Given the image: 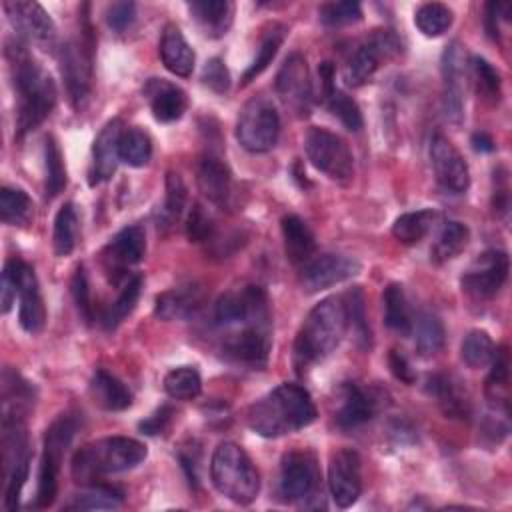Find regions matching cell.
<instances>
[{"label":"cell","instance_id":"6da1fadb","mask_svg":"<svg viewBox=\"0 0 512 512\" xmlns=\"http://www.w3.org/2000/svg\"><path fill=\"white\" fill-rule=\"evenodd\" d=\"M316 418V406L308 390L298 384H278L248 410V426L264 436L278 438L296 432Z\"/></svg>","mask_w":512,"mask_h":512},{"label":"cell","instance_id":"7a4b0ae2","mask_svg":"<svg viewBox=\"0 0 512 512\" xmlns=\"http://www.w3.org/2000/svg\"><path fill=\"white\" fill-rule=\"evenodd\" d=\"M12 70L16 90V134L24 136L50 116L56 104V86L50 74H46L22 48L14 50Z\"/></svg>","mask_w":512,"mask_h":512},{"label":"cell","instance_id":"3957f363","mask_svg":"<svg viewBox=\"0 0 512 512\" xmlns=\"http://www.w3.org/2000/svg\"><path fill=\"white\" fill-rule=\"evenodd\" d=\"M348 328L346 304L340 296L320 300L306 316L294 342V360L298 368L324 360L336 350Z\"/></svg>","mask_w":512,"mask_h":512},{"label":"cell","instance_id":"277c9868","mask_svg":"<svg viewBox=\"0 0 512 512\" xmlns=\"http://www.w3.org/2000/svg\"><path fill=\"white\" fill-rule=\"evenodd\" d=\"M146 458V446L128 436H108L82 446L72 458V478L92 484L100 476L126 472Z\"/></svg>","mask_w":512,"mask_h":512},{"label":"cell","instance_id":"5b68a950","mask_svg":"<svg viewBox=\"0 0 512 512\" xmlns=\"http://www.w3.org/2000/svg\"><path fill=\"white\" fill-rule=\"evenodd\" d=\"M214 488L228 500L246 506L258 498L260 476L250 456L234 442H220L210 460Z\"/></svg>","mask_w":512,"mask_h":512},{"label":"cell","instance_id":"8992f818","mask_svg":"<svg viewBox=\"0 0 512 512\" xmlns=\"http://www.w3.org/2000/svg\"><path fill=\"white\" fill-rule=\"evenodd\" d=\"M30 444L24 418L14 414H2V462L6 474V496L4 506L14 510L24 482L28 480L30 470Z\"/></svg>","mask_w":512,"mask_h":512},{"label":"cell","instance_id":"52a82bcc","mask_svg":"<svg viewBox=\"0 0 512 512\" xmlns=\"http://www.w3.org/2000/svg\"><path fill=\"white\" fill-rule=\"evenodd\" d=\"M76 420L72 416H60L52 422V426L44 434V450L40 458V470H38V488L34 498V508H48L54 504L58 494V474L60 464L64 458V452L68 444L72 442V436L76 432Z\"/></svg>","mask_w":512,"mask_h":512},{"label":"cell","instance_id":"ba28073f","mask_svg":"<svg viewBox=\"0 0 512 512\" xmlns=\"http://www.w3.org/2000/svg\"><path fill=\"white\" fill-rule=\"evenodd\" d=\"M280 136V116L276 106L266 96L250 98L236 122V138L240 146L252 154L272 150Z\"/></svg>","mask_w":512,"mask_h":512},{"label":"cell","instance_id":"9c48e42d","mask_svg":"<svg viewBox=\"0 0 512 512\" xmlns=\"http://www.w3.org/2000/svg\"><path fill=\"white\" fill-rule=\"evenodd\" d=\"M306 156L312 166L324 172L330 180L348 182L354 176V156L348 144L326 128L312 126L304 138Z\"/></svg>","mask_w":512,"mask_h":512},{"label":"cell","instance_id":"30bf717a","mask_svg":"<svg viewBox=\"0 0 512 512\" xmlns=\"http://www.w3.org/2000/svg\"><path fill=\"white\" fill-rule=\"evenodd\" d=\"M270 344V320H254L226 334L220 342V352L236 366L260 370L268 362Z\"/></svg>","mask_w":512,"mask_h":512},{"label":"cell","instance_id":"8fae6325","mask_svg":"<svg viewBox=\"0 0 512 512\" xmlns=\"http://www.w3.org/2000/svg\"><path fill=\"white\" fill-rule=\"evenodd\" d=\"M400 38L392 30H374L372 36L362 42L344 68V80L348 86L366 84L378 70L382 60L400 54Z\"/></svg>","mask_w":512,"mask_h":512},{"label":"cell","instance_id":"7c38bea8","mask_svg":"<svg viewBox=\"0 0 512 512\" xmlns=\"http://www.w3.org/2000/svg\"><path fill=\"white\" fill-rule=\"evenodd\" d=\"M320 470L316 456L308 450H292L282 458L278 494L284 502H298L316 494Z\"/></svg>","mask_w":512,"mask_h":512},{"label":"cell","instance_id":"4fadbf2b","mask_svg":"<svg viewBox=\"0 0 512 512\" xmlns=\"http://www.w3.org/2000/svg\"><path fill=\"white\" fill-rule=\"evenodd\" d=\"M62 76L74 108H84L92 92V38L84 34V40L68 42L60 52Z\"/></svg>","mask_w":512,"mask_h":512},{"label":"cell","instance_id":"5bb4252c","mask_svg":"<svg viewBox=\"0 0 512 512\" xmlns=\"http://www.w3.org/2000/svg\"><path fill=\"white\" fill-rule=\"evenodd\" d=\"M214 320L220 328H232L254 320H270L268 296L260 286L226 292L216 302Z\"/></svg>","mask_w":512,"mask_h":512},{"label":"cell","instance_id":"9a60e30c","mask_svg":"<svg viewBox=\"0 0 512 512\" xmlns=\"http://www.w3.org/2000/svg\"><path fill=\"white\" fill-rule=\"evenodd\" d=\"M510 270L508 254L502 250H486L468 266L462 276V290L474 298H492L504 286Z\"/></svg>","mask_w":512,"mask_h":512},{"label":"cell","instance_id":"2e32d148","mask_svg":"<svg viewBox=\"0 0 512 512\" xmlns=\"http://www.w3.org/2000/svg\"><path fill=\"white\" fill-rule=\"evenodd\" d=\"M328 488L338 508H350L362 492V460L352 448H342L330 458Z\"/></svg>","mask_w":512,"mask_h":512},{"label":"cell","instance_id":"e0dca14e","mask_svg":"<svg viewBox=\"0 0 512 512\" xmlns=\"http://www.w3.org/2000/svg\"><path fill=\"white\" fill-rule=\"evenodd\" d=\"M6 266L10 268V272L16 278V288H18V298H20V312H18L20 326L28 334H38L46 322V308H44V300L40 294L38 278H36L32 266H28L26 262H22L18 258H10L6 262Z\"/></svg>","mask_w":512,"mask_h":512},{"label":"cell","instance_id":"ac0fdd59","mask_svg":"<svg viewBox=\"0 0 512 512\" xmlns=\"http://www.w3.org/2000/svg\"><path fill=\"white\" fill-rule=\"evenodd\" d=\"M360 268V262L348 254H320L302 266L300 282L304 290L318 292L356 276Z\"/></svg>","mask_w":512,"mask_h":512},{"label":"cell","instance_id":"d6986e66","mask_svg":"<svg viewBox=\"0 0 512 512\" xmlns=\"http://www.w3.org/2000/svg\"><path fill=\"white\" fill-rule=\"evenodd\" d=\"M430 162L436 176V182L452 192L460 194L470 186V172L468 164L464 162L462 154L454 148V144L442 136L434 134L430 140Z\"/></svg>","mask_w":512,"mask_h":512},{"label":"cell","instance_id":"ffe728a7","mask_svg":"<svg viewBox=\"0 0 512 512\" xmlns=\"http://www.w3.org/2000/svg\"><path fill=\"white\" fill-rule=\"evenodd\" d=\"M276 92L284 100L286 106H290L300 116H306L310 110V98H312V82L308 76L306 60L294 52L286 56L284 64L280 66L276 74Z\"/></svg>","mask_w":512,"mask_h":512},{"label":"cell","instance_id":"44dd1931","mask_svg":"<svg viewBox=\"0 0 512 512\" xmlns=\"http://www.w3.org/2000/svg\"><path fill=\"white\" fill-rule=\"evenodd\" d=\"M4 10L20 36L32 42H50L56 36L52 18L38 2H4Z\"/></svg>","mask_w":512,"mask_h":512},{"label":"cell","instance_id":"7402d4cb","mask_svg":"<svg viewBox=\"0 0 512 512\" xmlns=\"http://www.w3.org/2000/svg\"><path fill=\"white\" fill-rule=\"evenodd\" d=\"M146 252V234L138 224L122 228L104 248L102 260L106 272H124L138 264Z\"/></svg>","mask_w":512,"mask_h":512},{"label":"cell","instance_id":"603a6c76","mask_svg":"<svg viewBox=\"0 0 512 512\" xmlns=\"http://www.w3.org/2000/svg\"><path fill=\"white\" fill-rule=\"evenodd\" d=\"M204 286L200 282H186L162 292L156 298L154 314L160 320H186L194 316L204 304Z\"/></svg>","mask_w":512,"mask_h":512},{"label":"cell","instance_id":"cb8c5ba5","mask_svg":"<svg viewBox=\"0 0 512 512\" xmlns=\"http://www.w3.org/2000/svg\"><path fill=\"white\" fill-rule=\"evenodd\" d=\"M442 76H444V112L448 120L458 124L464 114V102H462L464 52L458 42H452L442 54Z\"/></svg>","mask_w":512,"mask_h":512},{"label":"cell","instance_id":"d4e9b609","mask_svg":"<svg viewBox=\"0 0 512 512\" xmlns=\"http://www.w3.org/2000/svg\"><path fill=\"white\" fill-rule=\"evenodd\" d=\"M144 96L148 98L150 110L158 122H176L188 108L186 92L162 78H152L144 86Z\"/></svg>","mask_w":512,"mask_h":512},{"label":"cell","instance_id":"484cf974","mask_svg":"<svg viewBox=\"0 0 512 512\" xmlns=\"http://www.w3.org/2000/svg\"><path fill=\"white\" fill-rule=\"evenodd\" d=\"M120 134H122V122L116 118V120H110L96 136L94 146H92V166H90V184L92 186L102 184L112 178L116 164L120 160V156H118Z\"/></svg>","mask_w":512,"mask_h":512},{"label":"cell","instance_id":"4316f807","mask_svg":"<svg viewBox=\"0 0 512 512\" xmlns=\"http://www.w3.org/2000/svg\"><path fill=\"white\" fill-rule=\"evenodd\" d=\"M198 188L216 206L224 208L232 196V174L218 156L206 154L198 166Z\"/></svg>","mask_w":512,"mask_h":512},{"label":"cell","instance_id":"83f0119b","mask_svg":"<svg viewBox=\"0 0 512 512\" xmlns=\"http://www.w3.org/2000/svg\"><path fill=\"white\" fill-rule=\"evenodd\" d=\"M160 60L166 66V70H170L176 76H190L194 70V50L190 48V44L186 42L184 34L180 32V28L176 24H166L160 36Z\"/></svg>","mask_w":512,"mask_h":512},{"label":"cell","instance_id":"f1b7e54d","mask_svg":"<svg viewBox=\"0 0 512 512\" xmlns=\"http://www.w3.org/2000/svg\"><path fill=\"white\" fill-rule=\"evenodd\" d=\"M376 412V400L358 384L346 382L342 386V402L336 412V422L344 430L366 424Z\"/></svg>","mask_w":512,"mask_h":512},{"label":"cell","instance_id":"f546056e","mask_svg":"<svg viewBox=\"0 0 512 512\" xmlns=\"http://www.w3.org/2000/svg\"><path fill=\"white\" fill-rule=\"evenodd\" d=\"M188 10L210 38L224 36L234 20V4L228 0H194L188 2Z\"/></svg>","mask_w":512,"mask_h":512},{"label":"cell","instance_id":"4dcf8cb0","mask_svg":"<svg viewBox=\"0 0 512 512\" xmlns=\"http://www.w3.org/2000/svg\"><path fill=\"white\" fill-rule=\"evenodd\" d=\"M282 238L284 252L288 260L296 266H304L316 252V238L310 226L296 214H288L282 218Z\"/></svg>","mask_w":512,"mask_h":512},{"label":"cell","instance_id":"1f68e13d","mask_svg":"<svg viewBox=\"0 0 512 512\" xmlns=\"http://www.w3.org/2000/svg\"><path fill=\"white\" fill-rule=\"evenodd\" d=\"M90 396L94 404L108 412H120L132 404L130 390L116 376L102 368L96 370L90 380Z\"/></svg>","mask_w":512,"mask_h":512},{"label":"cell","instance_id":"d6a6232c","mask_svg":"<svg viewBox=\"0 0 512 512\" xmlns=\"http://www.w3.org/2000/svg\"><path fill=\"white\" fill-rule=\"evenodd\" d=\"M0 216L8 226L28 228L34 220V204L22 188L4 186L0 190Z\"/></svg>","mask_w":512,"mask_h":512},{"label":"cell","instance_id":"836d02e7","mask_svg":"<svg viewBox=\"0 0 512 512\" xmlns=\"http://www.w3.org/2000/svg\"><path fill=\"white\" fill-rule=\"evenodd\" d=\"M382 302H384V322L390 330H394L400 336H408L414 328L412 322V314H410V306L406 302L404 290L400 284H388L384 294H382Z\"/></svg>","mask_w":512,"mask_h":512},{"label":"cell","instance_id":"e575fe53","mask_svg":"<svg viewBox=\"0 0 512 512\" xmlns=\"http://www.w3.org/2000/svg\"><path fill=\"white\" fill-rule=\"evenodd\" d=\"M2 382V414L24 418L34 402L32 386L10 370H4Z\"/></svg>","mask_w":512,"mask_h":512},{"label":"cell","instance_id":"d590c367","mask_svg":"<svg viewBox=\"0 0 512 512\" xmlns=\"http://www.w3.org/2000/svg\"><path fill=\"white\" fill-rule=\"evenodd\" d=\"M492 370L486 378V398L494 408L498 410H508V348L502 346L494 352L492 358Z\"/></svg>","mask_w":512,"mask_h":512},{"label":"cell","instance_id":"8d00e7d4","mask_svg":"<svg viewBox=\"0 0 512 512\" xmlns=\"http://www.w3.org/2000/svg\"><path fill=\"white\" fill-rule=\"evenodd\" d=\"M468 240H470V230L466 224L456 222V220L448 222L442 228V232L438 234V238L430 250L432 262L444 264V262L456 258L468 246Z\"/></svg>","mask_w":512,"mask_h":512},{"label":"cell","instance_id":"74e56055","mask_svg":"<svg viewBox=\"0 0 512 512\" xmlns=\"http://www.w3.org/2000/svg\"><path fill=\"white\" fill-rule=\"evenodd\" d=\"M434 220H436V212L430 208L406 212L394 220L392 234L402 244H416L432 230Z\"/></svg>","mask_w":512,"mask_h":512},{"label":"cell","instance_id":"f35d334b","mask_svg":"<svg viewBox=\"0 0 512 512\" xmlns=\"http://www.w3.org/2000/svg\"><path fill=\"white\" fill-rule=\"evenodd\" d=\"M118 156L124 164L132 166V168L146 166L152 156L150 136L140 128L122 130L120 140H118Z\"/></svg>","mask_w":512,"mask_h":512},{"label":"cell","instance_id":"ab89813d","mask_svg":"<svg viewBox=\"0 0 512 512\" xmlns=\"http://www.w3.org/2000/svg\"><path fill=\"white\" fill-rule=\"evenodd\" d=\"M164 390L174 400H194L202 392L200 372L192 366L172 368L164 376Z\"/></svg>","mask_w":512,"mask_h":512},{"label":"cell","instance_id":"60d3db41","mask_svg":"<svg viewBox=\"0 0 512 512\" xmlns=\"http://www.w3.org/2000/svg\"><path fill=\"white\" fill-rule=\"evenodd\" d=\"M76 238H78V216L74 206L68 202L64 204L56 218H54V234H52V244L56 256H68L76 248Z\"/></svg>","mask_w":512,"mask_h":512},{"label":"cell","instance_id":"b9f144b4","mask_svg":"<svg viewBox=\"0 0 512 512\" xmlns=\"http://www.w3.org/2000/svg\"><path fill=\"white\" fill-rule=\"evenodd\" d=\"M140 290H142V276L134 274L132 278H128V282L124 284L118 298L110 304V308L102 316V326L106 330H114L134 310V306L140 298Z\"/></svg>","mask_w":512,"mask_h":512},{"label":"cell","instance_id":"7bdbcfd3","mask_svg":"<svg viewBox=\"0 0 512 512\" xmlns=\"http://www.w3.org/2000/svg\"><path fill=\"white\" fill-rule=\"evenodd\" d=\"M452 18L454 16L448 6L440 2H428L416 10L414 24L424 36L436 38V36H442L452 26Z\"/></svg>","mask_w":512,"mask_h":512},{"label":"cell","instance_id":"ee69618b","mask_svg":"<svg viewBox=\"0 0 512 512\" xmlns=\"http://www.w3.org/2000/svg\"><path fill=\"white\" fill-rule=\"evenodd\" d=\"M496 346L488 332L470 330L460 346V356L470 368H486L494 358Z\"/></svg>","mask_w":512,"mask_h":512},{"label":"cell","instance_id":"f6af8a7d","mask_svg":"<svg viewBox=\"0 0 512 512\" xmlns=\"http://www.w3.org/2000/svg\"><path fill=\"white\" fill-rule=\"evenodd\" d=\"M122 504V494L110 486L92 484L86 492L76 494L64 508L66 510H114Z\"/></svg>","mask_w":512,"mask_h":512},{"label":"cell","instance_id":"bcb514c9","mask_svg":"<svg viewBox=\"0 0 512 512\" xmlns=\"http://www.w3.org/2000/svg\"><path fill=\"white\" fill-rule=\"evenodd\" d=\"M446 340L444 326L436 314H422L416 324V350L420 356L428 358L442 350Z\"/></svg>","mask_w":512,"mask_h":512},{"label":"cell","instance_id":"7dc6e473","mask_svg":"<svg viewBox=\"0 0 512 512\" xmlns=\"http://www.w3.org/2000/svg\"><path fill=\"white\" fill-rule=\"evenodd\" d=\"M44 164H46V198L52 200L66 188V168L62 160V152L58 148V142L48 136L44 144Z\"/></svg>","mask_w":512,"mask_h":512},{"label":"cell","instance_id":"c3c4849f","mask_svg":"<svg viewBox=\"0 0 512 512\" xmlns=\"http://www.w3.org/2000/svg\"><path fill=\"white\" fill-rule=\"evenodd\" d=\"M286 32H288V30H286V26H282V24H274V26H272V30L264 36V40H262V44H260V48H258L256 58L252 60V64H250L248 70L244 72V76H242V86H246L250 80H254L258 74H262V72L268 68V64H270L272 58L276 56V52H278V48H280V44H282Z\"/></svg>","mask_w":512,"mask_h":512},{"label":"cell","instance_id":"681fc988","mask_svg":"<svg viewBox=\"0 0 512 512\" xmlns=\"http://www.w3.org/2000/svg\"><path fill=\"white\" fill-rule=\"evenodd\" d=\"M428 392L440 402L442 410L448 416H466L468 408H466V400L460 398V394L456 392L454 384L446 378V376H430L428 378Z\"/></svg>","mask_w":512,"mask_h":512},{"label":"cell","instance_id":"f907efd6","mask_svg":"<svg viewBox=\"0 0 512 512\" xmlns=\"http://www.w3.org/2000/svg\"><path fill=\"white\" fill-rule=\"evenodd\" d=\"M470 64H472L478 94L490 102H498L500 92H502V82H500L498 70L488 60H484L480 56H472Z\"/></svg>","mask_w":512,"mask_h":512},{"label":"cell","instance_id":"816d5d0a","mask_svg":"<svg viewBox=\"0 0 512 512\" xmlns=\"http://www.w3.org/2000/svg\"><path fill=\"white\" fill-rule=\"evenodd\" d=\"M324 100L328 104V110L344 124V128H348L350 132H356L362 128V112L348 94L334 88Z\"/></svg>","mask_w":512,"mask_h":512},{"label":"cell","instance_id":"f5cc1de1","mask_svg":"<svg viewBox=\"0 0 512 512\" xmlns=\"http://www.w3.org/2000/svg\"><path fill=\"white\" fill-rule=\"evenodd\" d=\"M318 16L324 26H346L362 18V8L358 2H326L318 8Z\"/></svg>","mask_w":512,"mask_h":512},{"label":"cell","instance_id":"db71d44e","mask_svg":"<svg viewBox=\"0 0 512 512\" xmlns=\"http://www.w3.org/2000/svg\"><path fill=\"white\" fill-rule=\"evenodd\" d=\"M186 206V184L176 172L166 174V198L162 206V216L166 222H174L180 218Z\"/></svg>","mask_w":512,"mask_h":512},{"label":"cell","instance_id":"11a10c76","mask_svg":"<svg viewBox=\"0 0 512 512\" xmlns=\"http://www.w3.org/2000/svg\"><path fill=\"white\" fill-rule=\"evenodd\" d=\"M346 298L348 300H344V304H346L348 326H352V330H356V338L366 348L370 344V328H368V320H366V312H364V296L356 288V290L348 292Z\"/></svg>","mask_w":512,"mask_h":512},{"label":"cell","instance_id":"9f6ffc18","mask_svg":"<svg viewBox=\"0 0 512 512\" xmlns=\"http://www.w3.org/2000/svg\"><path fill=\"white\" fill-rule=\"evenodd\" d=\"M186 234L190 242H210L214 238V222L200 204H194L186 218Z\"/></svg>","mask_w":512,"mask_h":512},{"label":"cell","instance_id":"6f0895ef","mask_svg":"<svg viewBox=\"0 0 512 512\" xmlns=\"http://www.w3.org/2000/svg\"><path fill=\"white\" fill-rule=\"evenodd\" d=\"M202 82L218 92V94H224L228 88H230V72L224 64L222 58H212L204 64V70H202Z\"/></svg>","mask_w":512,"mask_h":512},{"label":"cell","instance_id":"680465c9","mask_svg":"<svg viewBox=\"0 0 512 512\" xmlns=\"http://www.w3.org/2000/svg\"><path fill=\"white\" fill-rule=\"evenodd\" d=\"M72 296L76 302V308L80 312V316L84 318L86 324H90L94 320L92 316V304H90V288H88V278L84 268L80 266L72 278Z\"/></svg>","mask_w":512,"mask_h":512},{"label":"cell","instance_id":"91938a15","mask_svg":"<svg viewBox=\"0 0 512 512\" xmlns=\"http://www.w3.org/2000/svg\"><path fill=\"white\" fill-rule=\"evenodd\" d=\"M136 18V4L134 2H114L106 10V22L110 28L122 32L126 30Z\"/></svg>","mask_w":512,"mask_h":512},{"label":"cell","instance_id":"94428289","mask_svg":"<svg viewBox=\"0 0 512 512\" xmlns=\"http://www.w3.org/2000/svg\"><path fill=\"white\" fill-rule=\"evenodd\" d=\"M18 296V288H16V278L10 272V268L4 264L2 270V284H0V304H2V312L8 314L12 310V304Z\"/></svg>","mask_w":512,"mask_h":512},{"label":"cell","instance_id":"6125c7cd","mask_svg":"<svg viewBox=\"0 0 512 512\" xmlns=\"http://www.w3.org/2000/svg\"><path fill=\"white\" fill-rule=\"evenodd\" d=\"M388 364H390V370L392 374L402 380L404 384H414L416 380V374L408 362V358L404 354H400L398 350H390V356H388Z\"/></svg>","mask_w":512,"mask_h":512},{"label":"cell","instance_id":"be15d7a7","mask_svg":"<svg viewBox=\"0 0 512 512\" xmlns=\"http://www.w3.org/2000/svg\"><path fill=\"white\" fill-rule=\"evenodd\" d=\"M170 416H172V410L168 406H164L156 414H152L148 420L140 422V430L146 434H160L168 426Z\"/></svg>","mask_w":512,"mask_h":512},{"label":"cell","instance_id":"e7e4bbea","mask_svg":"<svg viewBox=\"0 0 512 512\" xmlns=\"http://www.w3.org/2000/svg\"><path fill=\"white\" fill-rule=\"evenodd\" d=\"M472 146L478 152H492L494 150V140L486 132H476V134H472Z\"/></svg>","mask_w":512,"mask_h":512}]
</instances>
